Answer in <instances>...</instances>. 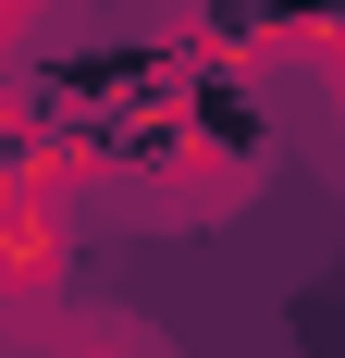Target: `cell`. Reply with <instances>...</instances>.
<instances>
[{"label":"cell","instance_id":"1","mask_svg":"<svg viewBox=\"0 0 345 358\" xmlns=\"http://www.w3.org/2000/svg\"><path fill=\"white\" fill-rule=\"evenodd\" d=\"M62 358H148V346H136V334H74Z\"/></svg>","mask_w":345,"mask_h":358}]
</instances>
